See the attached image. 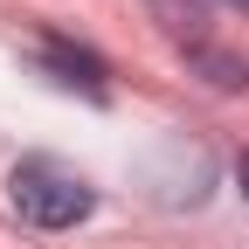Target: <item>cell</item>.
I'll list each match as a JSON object with an SVG mask.
<instances>
[{"label":"cell","mask_w":249,"mask_h":249,"mask_svg":"<svg viewBox=\"0 0 249 249\" xmlns=\"http://www.w3.org/2000/svg\"><path fill=\"white\" fill-rule=\"evenodd\" d=\"M194 70H201L208 83H222V90L249 83V62H235V55H222V49H208V42H194Z\"/></svg>","instance_id":"3"},{"label":"cell","mask_w":249,"mask_h":249,"mask_svg":"<svg viewBox=\"0 0 249 249\" xmlns=\"http://www.w3.org/2000/svg\"><path fill=\"white\" fill-rule=\"evenodd\" d=\"M42 55H49V70H55L62 83H83L90 97H104V62L90 55V49H76V42H62V35H49V49H42Z\"/></svg>","instance_id":"2"},{"label":"cell","mask_w":249,"mask_h":249,"mask_svg":"<svg viewBox=\"0 0 249 249\" xmlns=\"http://www.w3.org/2000/svg\"><path fill=\"white\" fill-rule=\"evenodd\" d=\"M7 201L21 222H35V229H76L90 208H97V187H90L76 166H62V160H21L14 180H7Z\"/></svg>","instance_id":"1"},{"label":"cell","mask_w":249,"mask_h":249,"mask_svg":"<svg viewBox=\"0 0 249 249\" xmlns=\"http://www.w3.org/2000/svg\"><path fill=\"white\" fill-rule=\"evenodd\" d=\"M152 7H160V21L173 28V35L201 42V0H152Z\"/></svg>","instance_id":"4"},{"label":"cell","mask_w":249,"mask_h":249,"mask_svg":"<svg viewBox=\"0 0 249 249\" xmlns=\"http://www.w3.org/2000/svg\"><path fill=\"white\" fill-rule=\"evenodd\" d=\"M229 7H242V14H249V0H229Z\"/></svg>","instance_id":"6"},{"label":"cell","mask_w":249,"mask_h":249,"mask_svg":"<svg viewBox=\"0 0 249 249\" xmlns=\"http://www.w3.org/2000/svg\"><path fill=\"white\" fill-rule=\"evenodd\" d=\"M235 180H242V194H249V152H242V160H235Z\"/></svg>","instance_id":"5"}]
</instances>
